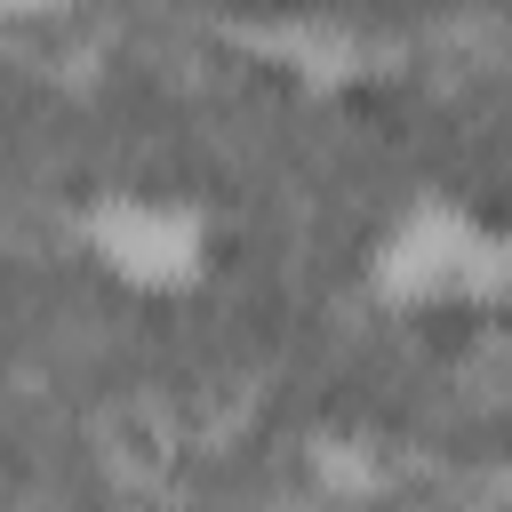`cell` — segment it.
I'll use <instances>...</instances> for the list:
<instances>
[{"mask_svg": "<svg viewBox=\"0 0 512 512\" xmlns=\"http://www.w3.org/2000/svg\"><path fill=\"white\" fill-rule=\"evenodd\" d=\"M200 256H208V224L184 200H112L96 216V264L128 288L200 280Z\"/></svg>", "mask_w": 512, "mask_h": 512, "instance_id": "obj_1", "label": "cell"}]
</instances>
